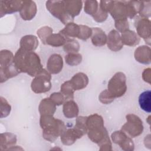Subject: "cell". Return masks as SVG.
Segmentation results:
<instances>
[{"instance_id": "cell-20", "label": "cell", "mask_w": 151, "mask_h": 151, "mask_svg": "<svg viewBox=\"0 0 151 151\" xmlns=\"http://www.w3.org/2000/svg\"><path fill=\"white\" fill-rule=\"evenodd\" d=\"M56 110V105L50 97L43 99L40 103L38 111L40 116H53Z\"/></svg>"}, {"instance_id": "cell-33", "label": "cell", "mask_w": 151, "mask_h": 151, "mask_svg": "<svg viewBox=\"0 0 151 151\" xmlns=\"http://www.w3.org/2000/svg\"><path fill=\"white\" fill-rule=\"evenodd\" d=\"M52 29L51 27L48 26H44L37 30V34L41 42L44 44H46V40L52 34Z\"/></svg>"}, {"instance_id": "cell-4", "label": "cell", "mask_w": 151, "mask_h": 151, "mask_svg": "<svg viewBox=\"0 0 151 151\" xmlns=\"http://www.w3.org/2000/svg\"><path fill=\"white\" fill-rule=\"evenodd\" d=\"M107 90L116 99L122 97L127 91L126 76L123 72H117L110 79Z\"/></svg>"}, {"instance_id": "cell-37", "label": "cell", "mask_w": 151, "mask_h": 151, "mask_svg": "<svg viewBox=\"0 0 151 151\" xmlns=\"http://www.w3.org/2000/svg\"><path fill=\"white\" fill-rule=\"evenodd\" d=\"M114 99L115 98L110 94L107 89L102 91L99 96V101L104 104H110L114 100Z\"/></svg>"}, {"instance_id": "cell-19", "label": "cell", "mask_w": 151, "mask_h": 151, "mask_svg": "<svg viewBox=\"0 0 151 151\" xmlns=\"http://www.w3.org/2000/svg\"><path fill=\"white\" fill-rule=\"evenodd\" d=\"M39 41L37 37L34 35H25L19 41V47L28 51H34L38 47Z\"/></svg>"}, {"instance_id": "cell-32", "label": "cell", "mask_w": 151, "mask_h": 151, "mask_svg": "<svg viewBox=\"0 0 151 151\" xmlns=\"http://www.w3.org/2000/svg\"><path fill=\"white\" fill-rule=\"evenodd\" d=\"M99 7L98 1L94 0H87L84 1V12L88 15H91V17L94 15L97 11Z\"/></svg>"}, {"instance_id": "cell-13", "label": "cell", "mask_w": 151, "mask_h": 151, "mask_svg": "<svg viewBox=\"0 0 151 151\" xmlns=\"http://www.w3.org/2000/svg\"><path fill=\"white\" fill-rule=\"evenodd\" d=\"M63 68V59L61 55L53 54L50 56L47 63V70L51 74L60 73Z\"/></svg>"}, {"instance_id": "cell-2", "label": "cell", "mask_w": 151, "mask_h": 151, "mask_svg": "<svg viewBox=\"0 0 151 151\" xmlns=\"http://www.w3.org/2000/svg\"><path fill=\"white\" fill-rule=\"evenodd\" d=\"M40 125L42 129L43 138L50 142H54L66 129L64 123L53 116H40Z\"/></svg>"}, {"instance_id": "cell-36", "label": "cell", "mask_w": 151, "mask_h": 151, "mask_svg": "<svg viewBox=\"0 0 151 151\" xmlns=\"http://www.w3.org/2000/svg\"><path fill=\"white\" fill-rule=\"evenodd\" d=\"M80 26V33L78 36V38L81 40L86 41L91 37L92 35V29L87 25H79Z\"/></svg>"}, {"instance_id": "cell-31", "label": "cell", "mask_w": 151, "mask_h": 151, "mask_svg": "<svg viewBox=\"0 0 151 151\" xmlns=\"http://www.w3.org/2000/svg\"><path fill=\"white\" fill-rule=\"evenodd\" d=\"M82 59V55L78 52L67 54L64 57L65 63L70 66L79 65L81 63Z\"/></svg>"}, {"instance_id": "cell-42", "label": "cell", "mask_w": 151, "mask_h": 151, "mask_svg": "<svg viewBox=\"0 0 151 151\" xmlns=\"http://www.w3.org/2000/svg\"><path fill=\"white\" fill-rule=\"evenodd\" d=\"M114 1H100L99 7L103 11L109 13L113 5Z\"/></svg>"}, {"instance_id": "cell-7", "label": "cell", "mask_w": 151, "mask_h": 151, "mask_svg": "<svg viewBox=\"0 0 151 151\" xmlns=\"http://www.w3.org/2000/svg\"><path fill=\"white\" fill-rule=\"evenodd\" d=\"M126 122L122 126V130L131 137H137L143 133L144 129L143 122L138 116L128 114L126 116Z\"/></svg>"}, {"instance_id": "cell-17", "label": "cell", "mask_w": 151, "mask_h": 151, "mask_svg": "<svg viewBox=\"0 0 151 151\" xmlns=\"http://www.w3.org/2000/svg\"><path fill=\"white\" fill-rule=\"evenodd\" d=\"M109 13L114 19V21L123 19H127L124 1H114L113 5Z\"/></svg>"}, {"instance_id": "cell-12", "label": "cell", "mask_w": 151, "mask_h": 151, "mask_svg": "<svg viewBox=\"0 0 151 151\" xmlns=\"http://www.w3.org/2000/svg\"><path fill=\"white\" fill-rule=\"evenodd\" d=\"M107 45L109 49L114 52L121 50L123 47L121 35L116 29L111 30L107 36Z\"/></svg>"}, {"instance_id": "cell-41", "label": "cell", "mask_w": 151, "mask_h": 151, "mask_svg": "<svg viewBox=\"0 0 151 151\" xmlns=\"http://www.w3.org/2000/svg\"><path fill=\"white\" fill-rule=\"evenodd\" d=\"M139 15L142 18H148L150 16V2L144 1V5L143 9Z\"/></svg>"}, {"instance_id": "cell-34", "label": "cell", "mask_w": 151, "mask_h": 151, "mask_svg": "<svg viewBox=\"0 0 151 151\" xmlns=\"http://www.w3.org/2000/svg\"><path fill=\"white\" fill-rule=\"evenodd\" d=\"M87 116H77L74 127L81 132L84 135L87 134L88 129L86 124Z\"/></svg>"}, {"instance_id": "cell-15", "label": "cell", "mask_w": 151, "mask_h": 151, "mask_svg": "<svg viewBox=\"0 0 151 151\" xmlns=\"http://www.w3.org/2000/svg\"><path fill=\"white\" fill-rule=\"evenodd\" d=\"M150 47L147 45H141L138 47L134 51V57L136 61L143 64H149L150 60Z\"/></svg>"}, {"instance_id": "cell-21", "label": "cell", "mask_w": 151, "mask_h": 151, "mask_svg": "<svg viewBox=\"0 0 151 151\" xmlns=\"http://www.w3.org/2000/svg\"><path fill=\"white\" fill-rule=\"evenodd\" d=\"M92 29L91 36V43L96 47H101L106 44L107 35L105 32L100 28L94 27Z\"/></svg>"}, {"instance_id": "cell-40", "label": "cell", "mask_w": 151, "mask_h": 151, "mask_svg": "<svg viewBox=\"0 0 151 151\" xmlns=\"http://www.w3.org/2000/svg\"><path fill=\"white\" fill-rule=\"evenodd\" d=\"M94 20L97 22H103L105 21L108 17V13L101 10L100 7L97 11V12L92 16Z\"/></svg>"}, {"instance_id": "cell-1", "label": "cell", "mask_w": 151, "mask_h": 151, "mask_svg": "<svg viewBox=\"0 0 151 151\" xmlns=\"http://www.w3.org/2000/svg\"><path fill=\"white\" fill-rule=\"evenodd\" d=\"M14 63L20 73H26L31 77H34L44 68L40 58L37 53L26 51L21 48H19L14 55Z\"/></svg>"}, {"instance_id": "cell-35", "label": "cell", "mask_w": 151, "mask_h": 151, "mask_svg": "<svg viewBox=\"0 0 151 151\" xmlns=\"http://www.w3.org/2000/svg\"><path fill=\"white\" fill-rule=\"evenodd\" d=\"M1 118H4L7 117L11 112V106L9 104L7 100L1 96Z\"/></svg>"}, {"instance_id": "cell-26", "label": "cell", "mask_w": 151, "mask_h": 151, "mask_svg": "<svg viewBox=\"0 0 151 151\" xmlns=\"http://www.w3.org/2000/svg\"><path fill=\"white\" fill-rule=\"evenodd\" d=\"M59 32L67 38H77L80 33V26L73 22H70L65 25L64 28L60 30Z\"/></svg>"}, {"instance_id": "cell-3", "label": "cell", "mask_w": 151, "mask_h": 151, "mask_svg": "<svg viewBox=\"0 0 151 151\" xmlns=\"http://www.w3.org/2000/svg\"><path fill=\"white\" fill-rule=\"evenodd\" d=\"M20 73L14 63V55L8 50L0 51V76L1 83L17 76Z\"/></svg>"}, {"instance_id": "cell-11", "label": "cell", "mask_w": 151, "mask_h": 151, "mask_svg": "<svg viewBox=\"0 0 151 151\" xmlns=\"http://www.w3.org/2000/svg\"><path fill=\"white\" fill-rule=\"evenodd\" d=\"M37 7L33 1H23L22 6L19 11V15L24 21H30L36 15Z\"/></svg>"}, {"instance_id": "cell-10", "label": "cell", "mask_w": 151, "mask_h": 151, "mask_svg": "<svg viewBox=\"0 0 151 151\" xmlns=\"http://www.w3.org/2000/svg\"><path fill=\"white\" fill-rule=\"evenodd\" d=\"M23 4V1L9 0L0 1V15L1 17L6 15L19 12Z\"/></svg>"}, {"instance_id": "cell-6", "label": "cell", "mask_w": 151, "mask_h": 151, "mask_svg": "<svg viewBox=\"0 0 151 151\" xmlns=\"http://www.w3.org/2000/svg\"><path fill=\"white\" fill-rule=\"evenodd\" d=\"M45 6L51 14L59 19L63 24L66 25L70 22H73L74 19L66 12L64 1H47Z\"/></svg>"}, {"instance_id": "cell-8", "label": "cell", "mask_w": 151, "mask_h": 151, "mask_svg": "<svg viewBox=\"0 0 151 151\" xmlns=\"http://www.w3.org/2000/svg\"><path fill=\"white\" fill-rule=\"evenodd\" d=\"M113 142L118 145L124 151H132L134 149V144L132 138L122 130L114 131L111 135Z\"/></svg>"}, {"instance_id": "cell-14", "label": "cell", "mask_w": 151, "mask_h": 151, "mask_svg": "<svg viewBox=\"0 0 151 151\" xmlns=\"http://www.w3.org/2000/svg\"><path fill=\"white\" fill-rule=\"evenodd\" d=\"M84 134L76 129L75 127L66 129L60 136L62 143L66 146H70L74 144L77 139L81 138Z\"/></svg>"}, {"instance_id": "cell-28", "label": "cell", "mask_w": 151, "mask_h": 151, "mask_svg": "<svg viewBox=\"0 0 151 151\" xmlns=\"http://www.w3.org/2000/svg\"><path fill=\"white\" fill-rule=\"evenodd\" d=\"M67 39L64 35L61 33H52L46 40V44L53 47H59L64 46Z\"/></svg>"}, {"instance_id": "cell-22", "label": "cell", "mask_w": 151, "mask_h": 151, "mask_svg": "<svg viewBox=\"0 0 151 151\" xmlns=\"http://www.w3.org/2000/svg\"><path fill=\"white\" fill-rule=\"evenodd\" d=\"M121 38L123 45L130 47H134L138 45L140 41V38L137 33L129 29L122 33Z\"/></svg>"}, {"instance_id": "cell-16", "label": "cell", "mask_w": 151, "mask_h": 151, "mask_svg": "<svg viewBox=\"0 0 151 151\" xmlns=\"http://www.w3.org/2000/svg\"><path fill=\"white\" fill-rule=\"evenodd\" d=\"M17 136L12 133L5 132L0 134V149L1 150L14 149L17 143Z\"/></svg>"}, {"instance_id": "cell-38", "label": "cell", "mask_w": 151, "mask_h": 151, "mask_svg": "<svg viewBox=\"0 0 151 151\" xmlns=\"http://www.w3.org/2000/svg\"><path fill=\"white\" fill-rule=\"evenodd\" d=\"M49 97L56 106L63 104L64 102L66 101L64 96L61 92H54L52 93Z\"/></svg>"}, {"instance_id": "cell-24", "label": "cell", "mask_w": 151, "mask_h": 151, "mask_svg": "<svg viewBox=\"0 0 151 151\" xmlns=\"http://www.w3.org/2000/svg\"><path fill=\"white\" fill-rule=\"evenodd\" d=\"M66 12L73 19L78 16L83 8V2L78 0L64 1Z\"/></svg>"}, {"instance_id": "cell-43", "label": "cell", "mask_w": 151, "mask_h": 151, "mask_svg": "<svg viewBox=\"0 0 151 151\" xmlns=\"http://www.w3.org/2000/svg\"><path fill=\"white\" fill-rule=\"evenodd\" d=\"M142 78L144 81L150 84L151 81V69L150 68H147L145 69L142 73Z\"/></svg>"}, {"instance_id": "cell-18", "label": "cell", "mask_w": 151, "mask_h": 151, "mask_svg": "<svg viewBox=\"0 0 151 151\" xmlns=\"http://www.w3.org/2000/svg\"><path fill=\"white\" fill-rule=\"evenodd\" d=\"M127 18L132 19L137 14H139L142 11L144 1H124Z\"/></svg>"}, {"instance_id": "cell-39", "label": "cell", "mask_w": 151, "mask_h": 151, "mask_svg": "<svg viewBox=\"0 0 151 151\" xmlns=\"http://www.w3.org/2000/svg\"><path fill=\"white\" fill-rule=\"evenodd\" d=\"M114 26L117 31L122 33L129 29V24L127 19H123L115 21Z\"/></svg>"}, {"instance_id": "cell-23", "label": "cell", "mask_w": 151, "mask_h": 151, "mask_svg": "<svg viewBox=\"0 0 151 151\" xmlns=\"http://www.w3.org/2000/svg\"><path fill=\"white\" fill-rule=\"evenodd\" d=\"M71 83L75 91L82 90L86 88L88 84V77L86 74L79 72L74 74L71 78Z\"/></svg>"}, {"instance_id": "cell-29", "label": "cell", "mask_w": 151, "mask_h": 151, "mask_svg": "<svg viewBox=\"0 0 151 151\" xmlns=\"http://www.w3.org/2000/svg\"><path fill=\"white\" fill-rule=\"evenodd\" d=\"M60 91L64 96L66 100H73L75 90L70 82V80L64 82L60 87Z\"/></svg>"}, {"instance_id": "cell-27", "label": "cell", "mask_w": 151, "mask_h": 151, "mask_svg": "<svg viewBox=\"0 0 151 151\" xmlns=\"http://www.w3.org/2000/svg\"><path fill=\"white\" fill-rule=\"evenodd\" d=\"M151 91L150 90L142 92L139 96V104L143 111L150 113L151 112Z\"/></svg>"}, {"instance_id": "cell-30", "label": "cell", "mask_w": 151, "mask_h": 151, "mask_svg": "<svg viewBox=\"0 0 151 151\" xmlns=\"http://www.w3.org/2000/svg\"><path fill=\"white\" fill-rule=\"evenodd\" d=\"M79 42L74 38L67 39L65 44L63 46V50L67 53H76L80 50Z\"/></svg>"}, {"instance_id": "cell-9", "label": "cell", "mask_w": 151, "mask_h": 151, "mask_svg": "<svg viewBox=\"0 0 151 151\" xmlns=\"http://www.w3.org/2000/svg\"><path fill=\"white\" fill-rule=\"evenodd\" d=\"M137 34L140 38H142L149 45L150 44V21L146 18L137 19L135 22Z\"/></svg>"}, {"instance_id": "cell-25", "label": "cell", "mask_w": 151, "mask_h": 151, "mask_svg": "<svg viewBox=\"0 0 151 151\" xmlns=\"http://www.w3.org/2000/svg\"><path fill=\"white\" fill-rule=\"evenodd\" d=\"M64 116L68 119L77 117L79 113V109L77 103L73 100H67L63 106Z\"/></svg>"}, {"instance_id": "cell-5", "label": "cell", "mask_w": 151, "mask_h": 151, "mask_svg": "<svg viewBox=\"0 0 151 151\" xmlns=\"http://www.w3.org/2000/svg\"><path fill=\"white\" fill-rule=\"evenodd\" d=\"M51 74L47 70L43 68L32 80L31 90L37 94L49 91L51 88Z\"/></svg>"}]
</instances>
